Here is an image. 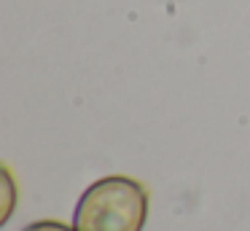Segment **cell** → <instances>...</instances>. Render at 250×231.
Returning a JSON list of instances; mask_svg holds the SVG:
<instances>
[{"mask_svg":"<svg viewBox=\"0 0 250 231\" xmlns=\"http://www.w3.org/2000/svg\"><path fill=\"white\" fill-rule=\"evenodd\" d=\"M148 220V191L140 180L108 175L86 186L73 210L76 231H143Z\"/></svg>","mask_w":250,"mask_h":231,"instance_id":"cell-1","label":"cell"},{"mask_svg":"<svg viewBox=\"0 0 250 231\" xmlns=\"http://www.w3.org/2000/svg\"><path fill=\"white\" fill-rule=\"evenodd\" d=\"M14 207H17V183L8 167H3V223H8Z\"/></svg>","mask_w":250,"mask_h":231,"instance_id":"cell-2","label":"cell"},{"mask_svg":"<svg viewBox=\"0 0 250 231\" xmlns=\"http://www.w3.org/2000/svg\"><path fill=\"white\" fill-rule=\"evenodd\" d=\"M22 231H76L73 226L62 223V220H33Z\"/></svg>","mask_w":250,"mask_h":231,"instance_id":"cell-3","label":"cell"}]
</instances>
